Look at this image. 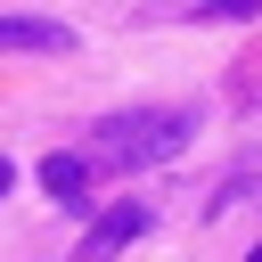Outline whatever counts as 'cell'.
Listing matches in <instances>:
<instances>
[{
  "mask_svg": "<svg viewBox=\"0 0 262 262\" xmlns=\"http://www.w3.org/2000/svg\"><path fill=\"white\" fill-rule=\"evenodd\" d=\"M188 131H196V115H188V106H131V115H106V123L90 131V156H98V164L139 172V164L180 156V147H188Z\"/></svg>",
  "mask_w": 262,
  "mask_h": 262,
  "instance_id": "obj_1",
  "label": "cell"
},
{
  "mask_svg": "<svg viewBox=\"0 0 262 262\" xmlns=\"http://www.w3.org/2000/svg\"><path fill=\"white\" fill-rule=\"evenodd\" d=\"M0 49H33V57H66V49H74V25H57V16H0Z\"/></svg>",
  "mask_w": 262,
  "mask_h": 262,
  "instance_id": "obj_2",
  "label": "cell"
},
{
  "mask_svg": "<svg viewBox=\"0 0 262 262\" xmlns=\"http://www.w3.org/2000/svg\"><path fill=\"white\" fill-rule=\"evenodd\" d=\"M139 229H147V205H115V213H98V229L82 237V254H74V262H106V254H115V246H131Z\"/></svg>",
  "mask_w": 262,
  "mask_h": 262,
  "instance_id": "obj_3",
  "label": "cell"
},
{
  "mask_svg": "<svg viewBox=\"0 0 262 262\" xmlns=\"http://www.w3.org/2000/svg\"><path fill=\"white\" fill-rule=\"evenodd\" d=\"M41 188H49L66 213H82V205H90V196H82V188H90V156H41Z\"/></svg>",
  "mask_w": 262,
  "mask_h": 262,
  "instance_id": "obj_4",
  "label": "cell"
},
{
  "mask_svg": "<svg viewBox=\"0 0 262 262\" xmlns=\"http://www.w3.org/2000/svg\"><path fill=\"white\" fill-rule=\"evenodd\" d=\"M8 180H16V164H8V156H0V196H8Z\"/></svg>",
  "mask_w": 262,
  "mask_h": 262,
  "instance_id": "obj_5",
  "label": "cell"
},
{
  "mask_svg": "<svg viewBox=\"0 0 262 262\" xmlns=\"http://www.w3.org/2000/svg\"><path fill=\"white\" fill-rule=\"evenodd\" d=\"M246 262H262V246H254V254H246Z\"/></svg>",
  "mask_w": 262,
  "mask_h": 262,
  "instance_id": "obj_6",
  "label": "cell"
}]
</instances>
